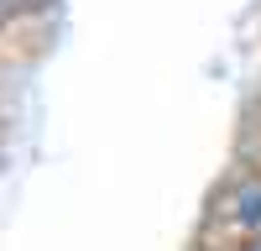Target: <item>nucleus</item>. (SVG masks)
<instances>
[{
	"label": "nucleus",
	"mask_w": 261,
	"mask_h": 251,
	"mask_svg": "<svg viewBox=\"0 0 261 251\" xmlns=\"http://www.w3.org/2000/svg\"><path fill=\"white\" fill-rule=\"evenodd\" d=\"M47 0H0V27H11V21H21V16H32V11H42Z\"/></svg>",
	"instance_id": "f257e3e1"
},
{
	"label": "nucleus",
	"mask_w": 261,
	"mask_h": 251,
	"mask_svg": "<svg viewBox=\"0 0 261 251\" xmlns=\"http://www.w3.org/2000/svg\"><path fill=\"white\" fill-rule=\"evenodd\" d=\"M251 251H261V246H251Z\"/></svg>",
	"instance_id": "f03ea898"
}]
</instances>
